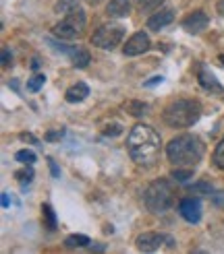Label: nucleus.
I'll list each match as a JSON object with an SVG mask.
<instances>
[{
  "instance_id": "obj_37",
  "label": "nucleus",
  "mask_w": 224,
  "mask_h": 254,
  "mask_svg": "<svg viewBox=\"0 0 224 254\" xmlns=\"http://www.w3.org/2000/svg\"><path fill=\"white\" fill-rule=\"evenodd\" d=\"M87 2H90V4H100L102 0H87Z\"/></svg>"
},
{
  "instance_id": "obj_3",
  "label": "nucleus",
  "mask_w": 224,
  "mask_h": 254,
  "mask_svg": "<svg viewBox=\"0 0 224 254\" xmlns=\"http://www.w3.org/2000/svg\"><path fill=\"white\" fill-rule=\"evenodd\" d=\"M199 116H202V104L197 99H177L162 112V120L170 128H189L199 120Z\"/></svg>"
},
{
  "instance_id": "obj_5",
  "label": "nucleus",
  "mask_w": 224,
  "mask_h": 254,
  "mask_svg": "<svg viewBox=\"0 0 224 254\" xmlns=\"http://www.w3.org/2000/svg\"><path fill=\"white\" fill-rule=\"evenodd\" d=\"M85 10L79 6L75 8L73 12L65 15L60 23H56L52 27V35L58 37V40H75V37H81L83 35V29H85Z\"/></svg>"
},
{
  "instance_id": "obj_22",
  "label": "nucleus",
  "mask_w": 224,
  "mask_h": 254,
  "mask_svg": "<svg viewBox=\"0 0 224 254\" xmlns=\"http://www.w3.org/2000/svg\"><path fill=\"white\" fill-rule=\"evenodd\" d=\"M44 83H46V74H33L31 79H27V91H31V93L40 91Z\"/></svg>"
},
{
  "instance_id": "obj_32",
  "label": "nucleus",
  "mask_w": 224,
  "mask_h": 254,
  "mask_svg": "<svg viewBox=\"0 0 224 254\" xmlns=\"http://www.w3.org/2000/svg\"><path fill=\"white\" fill-rule=\"evenodd\" d=\"M10 58H12V56H10V50L4 48V50H2V64H4V66L10 64Z\"/></svg>"
},
{
  "instance_id": "obj_17",
  "label": "nucleus",
  "mask_w": 224,
  "mask_h": 254,
  "mask_svg": "<svg viewBox=\"0 0 224 254\" xmlns=\"http://www.w3.org/2000/svg\"><path fill=\"white\" fill-rule=\"evenodd\" d=\"M90 244H92V240L87 236H83V234H73L65 240L67 248H83V246H90Z\"/></svg>"
},
{
  "instance_id": "obj_21",
  "label": "nucleus",
  "mask_w": 224,
  "mask_h": 254,
  "mask_svg": "<svg viewBox=\"0 0 224 254\" xmlns=\"http://www.w3.org/2000/svg\"><path fill=\"white\" fill-rule=\"evenodd\" d=\"M15 159L19 163H23V166H33V163H35V153H33V151H29V149H21V151H17V153H15Z\"/></svg>"
},
{
  "instance_id": "obj_12",
  "label": "nucleus",
  "mask_w": 224,
  "mask_h": 254,
  "mask_svg": "<svg viewBox=\"0 0 224 254\" xmlns=\"http://www.w3.org/2000/svg\"><path fill=\"white\" fill-rule=\"evenodd\" d=\"M131 12V0H110L106 6V15L110 19H122Z\"/></svg>"
},
{
  "instance_id": "obj_23",
  "label": "nucleus",
  "mask_w": 224,
  "mask_h": 254,
  "mask_svg": "<svg viewBox=\"0 0 224 254\" xmlns=\"http://www.w3.org/2000/svg\"><path fill=\"white\" fill-rule=\"evenodd\" d=\"M170 178H172V180H177V182H187L189 178H193V168H187V170L177 168V170L170 172Z\"/></svg>"
},
{
  "instance_id": "obj_34",
  "label": "nucleus",
  "mask_w": 224,
  "mask_h": 254,
  "mask_svg": "<svg viewBox=\"0 0 224 254\" xmlns=\"http://www.w3.org/2000/svg\"><path fill=\"white\" fill-rule=\"evenodd\" d=\"M2 207L8 209L10 207V198H8V192H2Z\"/></svg>"
},
{
  "instance_id": "obj_26",
  "label": "nucleus",
  "mask_w": 224,
  "mask_h": 254,
  "mask_svg": "<svg viewBox=\"0 0 224 254\" xmlns=\"http://www.w3.org/2000/svg\"><path fill=\"white\" fill-rule=\"evenodd\" d=\"M189 190H191V192H206V194H210L212 192V186L206 184V182H199V184H193Z\"/></svg>"
},
{
  "instance_id": "obj_14",
  "label": "nucleus",
  "mask_w": 224,
  "mask_h": 254,
  "mask_svg": "<svg viewBox=\"0 0 224 254\" xmlns=\"http://www.w3.org/2000/svg\"><path fill=\"white\" fill-rule=\"evenodd\" d=\"M87 95H90V87H87L83 81H79V83H75L73 87L67 89L65 99L69 101V104H79V101H83Z\"/></svg>"
},
{
  "instance_id": "obj_20",
  "label": "nucleus",
  "mask_w": 224,
  "mask_h": 254,
  "mask_svg": "<svg viewBox=\"0 0 224 254\" xmlns=\"http://www.w3.org/2000/svg\"><path fill=\"white\" fill-rule=\"evenodd\" d=\"M212 161H214V166H216L218 170L224 172V136L220 138V143L216 145L214 155H212Z\"/></svg>"
},
{
  "instance_id": "obj_36",
  "label": "nucleus",
  "mask_w": 224,
  "mask_h": 254,
  "mask_svg": "<svg viewBox=\"0 0 224 254\" xmlns=\"http://www.w3.org/2000/svg\"><path fill=\"white\" fill-rule=\"evenodd\" d=\"M37 68H40V62H37V60H31V70H37Z\"/></svg>"
},
{
  "instance_id": "obj_16",
  "label": "nucleus",
  "mask_w": 224,
  "mask_h": 254,
  "mask_svg": "<svg viewBox=\"0 0 224 254\" xmlns=\"http://www.w3.org/2000/svg\"><path fill=\"white\" fill-rule=\"evenodd\" d=\"M42 221H44V227H48V230H56V213L48 202L42 205Z\"/></svg>"
},
{
  "instance_id": "obj_19",
  "label": "nucleus",
  "mask_w": 224,
  "mask_h": 254,
  "mask_svg": "<svg viewBox=\"0 0 224 254\" xmlns=\"http://www.w3.org/2000/svg\"><path fill=\"white\" fill-rule=\"evenodd\" d=\"M127 112L131 114V116H143V114H147V104H143V101H127Z\"/></svg>"
},
{
  "instance_id": "obj_10",
  "label": "nucleus",
  "mask_w": 224,
  "mask_h": 254,
  "mask_svg": "<svg viewBox=\"0 0 224 254\" xmlns=\"http://www.w3.org/2000/svg\"><path fill=\"white\" fill-rule=\"evenodd\" d=\"M208 23H210V17L206 15L204 10H193L191 15H187L183 19V29L185 31H189V33H202L206 27H208Z\"/></svg>"
},
{
  "instance_id": "obj_33",
  "label": "nucleus",
  "mask_w": 224,
  "mask_h": 254,
  "mask_svg": "<svg viewBox=\"0 0 224 254\" xmlns=\"http://www.w3.org/2000/svg\"><path fill=\"white\" fill-rule=\"evenodd\" d=\"M21 138H23V141H29V143H33V145H40V141H37V138H35L33 134H27V132H23V134H21Z\"/></svg>"
},
{
  "instance_id": "obj_24",
  "label": "nucleus",
  "mask_w": 224,
  "mask_h": 254,
  "mask_svg": "<svg viewBox=\"0 0 224 254\" xmlns=\"http://www.w3.org/2000/svg\"><path fill=\"white\" fill-rule=\"evenodd\" d=\"M33 176H35V174H33V170H31V166H29V168H27V166H25L23 170H19V172H15V178H17V180H19V182H21L23 186H27V184H29V182L33 180Z\"/></svg>"
},
{
  "instance_id": "obj_1",
  "label": "nucleus",
  "mask_w": 224,
  "mask_h": 254,
  "mask_svg": "<svg viewBox=\"0 0 224 254\" xmlns=\"http://www.w3.org/2000/svg\"><path fill=\"white\" fill-rule=\"evenodd\" d=\"M127 151L135 163H139V166H154L162 151L160 134L152 126L137 124L127 136Z\"/></svg>"
},
{
  "instance_id": "obj_38",
  "label": "nucleus",
  "mask_w": 224,
  "mask_h": 254,
  "mask_svg": "<svg viewBox=\"0 0 224 254\" xmlns=\"http://www.w3.org/2000/svg\"><path fill=\"white\" fill-rule=\"evenodd\" d=\"M135 2H137V4H141V2H143V0H135Z\"/></svg>"
},
{
  "instance_id": "obj_8",
  "label": "nucleus",
  "mask_w": 224,
  "mask_h": 254,
  "mask_svg": "<svg viewBox=\"0 0 224 254\" xmlns=\"http://www.w3.org/2000/svg\"><path fill=\"white\" fill-rule=\"evenodd\" d=\"M149 46H152V42H149V35L145 31H137L133 33L127 44L122 46V54L124 56H139V54H145Z\"/></svg>"
},
{
  "instance_id": "obj_28",
  "label": "nucleus",
  "mask_w": 224,
  "mask_h": 254,
  "mask_svg": "<svg viewBox=\"0 0 224 254\" xmlns=\"http://www.w3.org/2000/svg\"><path fill=\"white\" fill-rule=\"evenodd\" d=\"M162 2H164V0H143V2L139 4L141 6V10L145 8V10H149V8H158Z\"/></svg>"
},
{
  "instance_id": "obj_29",
  "label": "nucleus",
  "mask_w": 224,
  "mask_h": 254,
  "mask_svg": "<svg viewBox=\"0 0 224 254\" xmlns=\"http://www.w3.org/2000/svg\"><path fill=\"white\" fill-rule=\"evenodd\" d=\"M48 168H50V174H52V178H60V168L56 166L54 159H48Z\"/></svg>"
},
{
  "instance_id": "obj_30",
  "label": "nucleus",
  "mask_w": 224,
  "mask_h": 254,
  "mask_svg": "<svg viewBox=\"0 0 224 254\" xmlns=\"http://www.w3.org/2000/svg\"><path fill=\"white\" fill-rule=\"evenodd\" d=\"M162 81H164V77H162V74H156V77H152L149 81H145L143 87H154V85H158V83H162Z\"/></svg>"
},
{
  "instance_id": "obj_15",
  "label": "nucleus",
  "mask_w": 224,
  "mask_h": 254,
  "mask_svg": "<svg viewBox=\"0 0 224 254\" xmlns=\"http://www.w3.org/2000/svg\"><path fill=\"white\" fill-rule=\"evenodd\" d=\"M71 62H73V66L75 68H87L90 66V62H92V56H90V52H87L85 48H75V52H73V56H71Z\"/></svg>"
},
{
  "instance_id": "obj_11",
  "label": "nucleus",
  "mask_w": 224,
  "mask_h": 254,
  "mask_svg": "<svg viewBox=\"0 0 224 254\" xmlns=\"http://www.w3.org/2000/svg\"><path fill=\"white\" fill-rule=\"evenodd\" d=\"M174 21V12L170 8H158L152 17L147 19V29H152V31H160V29H164L166 25H170Z\"/></svg>"
},
{
  "instance_id": "obj_2",
  "label": "nucleus",
  "mask_w": 224,
  "mask_h": 254,
  "mask_svg": "<svg viewBox=\"0 0 224 254\" xmlns=\"http://www.w3.org/2000/svg\"><path fill=\"white\" fill-rule=\"evenodd\" d=\"M204 151L206 147L202 143V138L197 134L185 132V134H177L166 145V157L177 168H195L202 161Z\"/></svg>"
},
{
  "instance_id": "obj_27",
  "label": "nucleus",
  "mask_w": 224,
  "mask_h": 254,
  "mask_svg": "<svg viewBox=\"0 0 224 254\" xmlns=\"http://www.w3.org/2000/svg\"><path fill=\"white\" fill-rule=\"evenodd\" d=\"M120 132H122V126L120 124H110V126H106V128H104V134L106 136H116Z\"/></svg>"
},
{
  "instance_id": "obj_7",
  "label": "nucleus",
  "mask_w": 224,
  "mask_h": 254,
  "mask_svg": "<svg viewBox=\"0 0 224 254\" xmlns=\"http://www.w3.org/2000/svg\"><path fill=\"white\" fill-rule=\"evenodd\" d=\"M135 246L139 252H156L160 250L162 246H166L170 250L177 248V244H174V240L166 234H158V232H145L141 234L139 238L135 240Z\"/></svg>"
},
{
  "instance_id": "obj_35",
  "label": "nucleus",
  "mask_w": 224,
  "mask_h": 254,
  "mask_svg": "<svg viewBox=\"0 0 224 254\" xmlns=\"http://www.w3.org/2000/svg\"><path fill=\"white\" fill-rule=\"evenodd\" d=\"M216 10L224 17V0H218V2H216Z\"/></svg>"
},
{
  "instance_id": "obj_9",
  "label": "nucleus",
  "mask_w": 224,
  "mask_h": 254,
  "mask_svg": "<svg viewBox=\"0 0 224 254\" xmlns=\"http://www.w3.org/2000/svg\"><path fill=\"white\" fill-rule=\"evenodd\" d=\"M179 213L185 221L189 223H199L202 219V200L193 198V196H187L179 202Z\"/></svg>"
},
{
  "instance_id": "obj_6",
  "label": "nucleus",
  "mask_w": 224,
  "mask_h": 254,
  "mask_svg": "<svg viewBox=\"0 0 224 254\" xmlns=\"http://www.w3.org/2000/svg\"><path fill=\"white\" fill-rule=\"evenodd\" d=\"M124 37V27L118 23H106L102 25L94 35H92V44L100 50H114L116 46H120Z\"/></svg>"
},
{
  "instance_id": "obj_18",
  "label": "nucleus",
  "mask_w": 224,
  "mask_h": 254,
  "mask_svg": "<svg viewBox=\"0 0 224 254\" xmlns=\"http://www.w3.org/2000/svg\"><path fill=\"white\" fill-rule=\"evenodd\" d=\"M75 8H79V0H56L54 4V12L58 15H69Z\"/></svg>"
},
{
  "instance_id": "obj_31",
  "label": "nucleus",
  "mask_w": 224,
  "mask_h": 254,
  "mask_svg": "<svg viewBox=\"0 0 224 254\" xmlns=\"http://www.w3.org/2000/svg\"><path fill=\"white\" fill-rule=\"evenodd\" d=\"M212 200H214V205L224 207V192H216V194H212Z\"/></svg>"
},
{
  "instance_id": "obj_25",
  "label": "nucleus",
  "mask_w": 224,
  "mask_h": 254,
  "mask_svg": "<svg viewBox=\"0 0 224 254\" xmlns=\"http://www.w3.org/2000/svg\"><path fill=\"white\" fill-rule=\"evenodd\" d=\"M62 136H65V130H62V128H58V130H50V132H46V141L48 143H52V141H60V138Z\"/></svg>"
},
{
  "instance_id": "obj_4",
  "label": "nucleus",
  "mask_w": 224,
  "mask_h": 254,
  "mask_svg": "<svg viewBox=\"0 0 224 254\" xmlns=\"http://www.w3.org/2000/svg\"><path fill=\"white\" fill-rule=\"evenodd\" d=\"M174 198H177V190H174V186L168 180H154L143 190V202L147 211L152 213L170 211L174 205Z\"/></svg>"
},
{
  "instance_id": "obj_13",
  "label": "nucleus",
  "mask_w": 224,
  "mask_h": 254,
  "mask_svg": "<svg viewBox=\"0 0 224 254\" xmlns=\"http://www.w3.org/2000/svg\"><path fill=\"white\" fill-rule=\"evenodd\" d=\"M197 79H199V85H202L206 91H210V93H224V87L218 83V79H216L208 68H202V70H199Z\"/></svg>"
}]
</instances>
